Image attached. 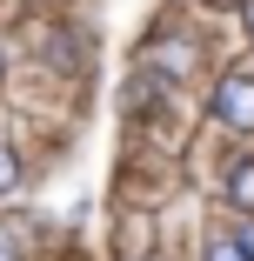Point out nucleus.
<instances>
[{
    "mask_svg": "<svg viewBox=\"0 0 254 261\" xmlns=\"http://www.w3.org/2000/svg\"><path fill=\"white\" fill-rule=\"evenodd\" d=\"M214 121L254 134V81H247V74H221V87H214Z\"/></svg>",
    "mask_w": 254,
    "mask_h": 261,
    "instance_id": "nucleus-1",
    "label": "nucleus"
},
{
    "mask_svg": "<svg viewBox=\"0 0 254 261\" xmlns=\"http://www.w3.org/2000/svg\"><path fill=\"white\" fill-rule=\"evenodd\" d=\"M228 201L241 207V215H254V161H234L228 168Z\"/></svg>",
    "mask_w": 254,
    "mask_h": 261,
    "instance_id": "nucleus-2",
    "label": "nucleus"
},
{
    "mask_svg": "<svg viewBox=\"0 0 254 261\" xmlns=\"http://www.w3.org/2000/svg\"><path fill=\"white\" fill-rule=\"evenodd\" d=\"M14 188H20V154H14L7 141H0V201H7Z\"/></svg>",
    "mask_w": 254,
    "mask_h": 261,
    "instance_id": "nucleus-3",
    "label": "nucleus"
},
{
    "mask_svg": "<svg viewBox=\"0 0 254 261\" xmlns=\"http://www.w3.org/2000/svg\"><path fill=\"white\" fill-rule=\"evenodd\" d=\"M208 261H254V254H247L241 241H214V248H208Z\"/></svg>",
    "mask_w": 254,
    "mask_h": 261,
    "instance_id": "nucleus-4",
    "label": "nucleus"
},
{
    "mask_svg": "<svg viewBox=\"0 0 254 261\" xmlns=\"http://www.w3.org/2000/svg\"><path fill=\"white\" fill-rule=\"evenodd\" d=\"M241 14H247V40H254V0H241Z\"/></svg>",
    "mask_w": 254,
    "mask_h": 261,
    "instance_id": "nucleus-5",
    "label": "nucleus"
},
{
    "mask_svg": "<svg viewBox=\"0 0 254 261\" xmlns=\"http://www.w3.org/2000/svg\"><path fill=\"white\" fill-rule=\"evenodd\" d=\"M241 248H247V254H254V221H247V234H241Z\"/></svg>",
    "mask_w": 254,
    "mask_h": 261,
    "instance_id": "nucleus-6",
    "label": "nucleus"
},
{
    "mask_svg": "<svg viewBox=\"0 0 254 261\" xmlns=\"http://www.w3.org/2000/svg\"><path fill=\"white\" fill-rule=\"evenodd\" d=\"M0 261H20V254H14V248H0Z\"/></svg>",
    "mask_w": 254,
    "mask_h": 261,
    "instance_id": "nucleus-7",
    "label": "nucleus"
},
{
    "mask_svg": "<svg viewBox=\"0 0 254 261\" xmlns=\"http://www.w3.org/2000/svg\"><path fill=\"white\" fill-rule=\"evenodd\" d=\"M214 7H241V0H214Z\"/></svg>",
    "mask_w": 254,
    "mask_h": 261,
    "instance_id": "nucleus-8",
    "label": "nucleus"
}]
</instances>
